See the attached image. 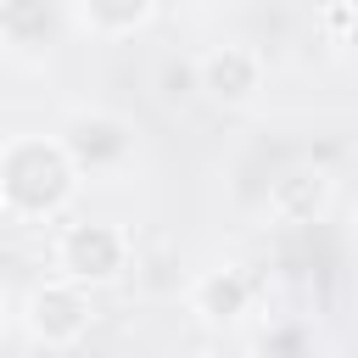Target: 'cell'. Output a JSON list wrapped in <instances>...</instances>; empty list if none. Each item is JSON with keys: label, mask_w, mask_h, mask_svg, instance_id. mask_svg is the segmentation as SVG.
<instances>
[{"label": "cell", "mask_w": 358, "mask_h": 358, "mask_svg": "<svg viewBox=\"0 0 358 358\" xmlns=\"http://www.w3.org/2000/svg\"><path fill=\"white\" fill-rule=\"evenodd\" d=\"M78 179L84 173L73 168L62 134H17L0 145V196L11 218H56Z\"/></svg>", "instance_id": "cell-1"}, {"label": "cell", "mask_w": 358, "mask_h": 358, "mask_svg": "<svg viewBox=\"0 0 358 358\" xmlns=\"http://www.w3.org/2000/svg\"><path fill=\"white\" fill-rule=\"evenodd\" d=\"M56 268L73 285H112L129 268V235L117 224H106V218L67 224L56 235Z\"/></svg>", "instance_id": "cell-2"}, {"label": "cell", "mask_w": 358, "mask_h": 358, "mask_svg": "<svg viewBox=\"0 0 358 358\" xmlns=\"http://www.w3.org/2000/svg\"><path fill=\"white\" fill-rule=\"evenodd\" d=\"M22 324L28 336L45 347V352H67L90 336V296L84 285L73 280H45L28 291V308H22Z\"/></svg>", "instance_id": "cell-3"}, {"label": "cell", "mask_w": 358, "mask_h": 358, "mask_svg": "<svg viewBox=\"0 0 358 358\" xmlns=\"http://www.w3.org/2000/svg\"><path fill=\"white\" fill-rule=\"evenodd\" d=\"M62 145L78 173H117L134 157V129L117 112H73L62 123Z\"/></svg>", "instance_id": "cell-4"}, {"label": "cell", "mask_w": 358, "mask_h": 358, "mask_svg": "<svg viewBox=\"0 0 358 358\" xmlns=\"http://www.w3.org/2000/svg\"><path fill=\"white\" fill-rule=\"evenodd\" d=\"M196 84L218 106H246L263 90V56L252 45H213L207 56H196Z\"/></svg>", "instance_id": "cell-5"}, {"label": "cell", "mask_w": 358, "mask_h": 358, "mask_svg": "<svg viewBox=\"0 0 358 358\" xmlns=\"http://www.w3.org/2000/svg\"><path fill=\"white\" fill-rule=\"evenodd\" d=\"M336 201V179L324 168H285L274 185H268V218L291 224V229H308L330 213Z\"/></svg>", "instance_id": "cell-6"}, {"label": "cell", "mask_w": 358, "mask_h": 358, "mask_svg": "<svg viewBox=\"0 0 358 358\" xmlns=\"http://www.w3.org/2000/svg\"><path fill=\"white\" fill-rule=\"evenodd\" d=\"M252 296H257V280L252 268L241 263H224V268H207L196 285H190V308L207 319V324H235L252 313Z\"/></svg>", "instance_id": "cell-7"}, {"label": "cell", "mask_w": 358, "mask_h": 358, "mask_svg": "<svg viewBox=\"0 0 358 358\" xmlns=\"http://www.w3.org/2000/svg\"><path fill=\"white\" fill-rule=\"evenodd\" d=\"M0 34L11 45H45L62 34V0H0Z\"/></svg>", "instance_id": "cell-8"}, {"label": "cell", "mask_w": 358, "mask_h": 358, "mask_svg": "<svg viewBox=\"0 0 358 358\" xmlns=\"http://www.w3.org/2000/svg\"><path fill=\"white\" fill-rule=\"evenodd\" d=\"M73 11H78V22H84L90 34L123 39V34H134V28L151 22L157 0H73Z\"/></svg>", "instance_id": "cell-9"}, {"label": "cell", "mask_w": 358, "mask_h": 358, "mask_svg": "<svg viewBox=\"0 0 358 358\" xmlns=\"http://www.w3.org/2000/svg\"><path fill=\"white\" fill-rule=\"evenodd\" d=\"M263 358H308V330L302 324H274L263 336Z\"/></svg>", "instance_id": "cell-10"}, {"label": "cell", "mask_w": 358, "mask_h": 358, "mask_svg": "<svg viewBox=\"0 0 358 358\" xmlns=\"http://www.w3.org/2000/svg\"><path fill=\"white\" fill-rule=\"evenodd\" d=\"M196 90H201V84H196V62H185V67L168 62V67H162V95H168V101H185V95H196Z\"/></svg>", "instance_id": "cell-11"}, {"label": "cell", "mask_w": 358, "mask_h": 358, "mask_svg": "<svg viewBox=\"0 0 358 358\" xmlns=\"http://www.w3.org/2000/svg\"><path fill=\"white\" fill-rule=\"evenodd\" d=\"M347 45L358 50V6H352V34H347Z\"/></svg>", "instance_id": "cell-12"}, {"label": "cell", "mask_w": 358, "mask_h": 358, "mask_svg": "<svg viewBox=\"0 0 358 358\" xmlns=\"http://www.w3.org/2000/svg\"><path fill=\"white\" fill-rule=\"evenodd\" d=\"M0 324H6V291H0Z\"/></svg>", "instance_id": "cell-13"}, {"label": "cell", "mask_w": 358, "mask_h": 358, "mask_svg": "<svg viewBox=\"0 0 358 358\" xmlns=\"http://www.w3.org/2000/svg\"><path fill=\"white\" fill-rule=\"evenodd\" d=\"M0 218H6V196H0Z\"/></svg>", "instance_id": "cell-14"}]
</instances>
